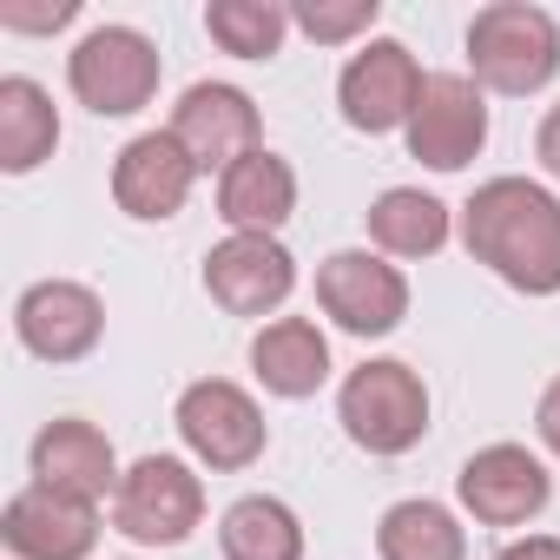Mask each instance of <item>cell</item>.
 I'll return each instance as SVG.
<instances>
[{"mask_svg": "<svg viewBox=\"0 0 560 560\" xmlns=\"http://www.w3.org/2000/svg\"><path fill=\"white\" fill-rule=\"evenodd\" d=\"M462 244L521 298H560V198L540 178L501 172L468 191Z\"/></svg>", "mask_w": 560, "mask_h": 560, "instance_id": "6da1fadb", "label": "cell"}, {"mask_svg": "<svg viewBox=\"0 0 560 560\" xmlns=\"http://www.w3.org/2000/svg\"><path fill=\"white\" fill-rule=\"evenodd\" d=\"M468 80L501 100H534L560 73V21L534 0H494L468 21Z\"/></svg>", "mask_w": 560, "mask_h": 560, "instance_id": "7a4b0ae2", "label": "cell"}, {"mask_svg": "<svg viewBox=\"0 0 560 560\" xmlns=\"http://www.w3.org/2000/svg\"><path fill=\"white\" fill-rule=\"evenodd\" d=\"M429 416H435L429 383H422V370L402 363V357H370V363H357V370L343 376V389H337V422H343V435H350L363 455H383V462L409 455V448L429 435Z\"/></svg>", "mask_w": 560, "mask_h": 560, "instance_id": "3957f363", "label": "cell"}, {"mask_svg": "<svg viewBox=\"0 0 560 560\" xmlns=\"http://www.w3.org/2000/svg\"><path fill=\"white\" fill-rule=\"evenodd\" d=\"M159 80H165V60L159 47L126 27V21H106V27H86L67 54V86L73 100L93 113V119H132L159 100Z\"/></svg>", "mask_w": 560, "mask_h": 560, "instance_id": "277c9868", "label": "cell"}, {"mask_svg": "<svg viewBox=\"0 0 560 560\" xmlns=\"http://www.w3.org/2000/svg\"><path fill=\"white\" fill-rule=\"evenodd\" d=\"M172 422H178L185 455H191L198 468H211V475H244V468H257L264 448H270V422H264L257 396H250L244 383H231V376H198V383H185Z\"/></svg>", "mask_w": 560, "mask_h": 560, "instance_id": "5b68a950", "label": "cell"}, {"mask_svg": "<svg viewBox=\"0 0 560 560\" xmlns=\"http://www.w3.org/2000/svg\"><path fill=\"white\" fill-rule=\"evenodd\" d=\"M205 521V475L185 455H139L119 475L113 527L132 547H185Z\"/></svg>", "mask_w": 560, "mask_h": 560, "instance_id": "8992f818", "label": "cell"}, {"mask_svg": "<svg viewBox=\"0 0 560 560\" xmlns=\"http://www.w3.org/2000/svg\"><path fill=\"white\" fill-rule=\"evenodd\" d=\"M317 311L337 330L363 337V343L396 337L402 317H409V277H402L396 257H383L370 244L363 250H330L317 264Z\"/></svg>", "mask_w": 560, "mask_h": 560, "instance_id": "52a82bcc", "label": "cell"}, {"mask_svg": "<svg viewBox=\"0 0 560 560\" xmlns=\"http://www.w3.org/2000/svg\"><path fill=\"white\" fill-rule=\"evenodd\" d=\"M422 86H429L422 60H416L402 40L376 34V40H363V47L343 60V73H337V113H343L350 132H370V139L409 132V119H416V106H422Z\"/></svg>", "mask_w": 560, "mask_h": 560, "instance_id": "ba28073f", "label": "cell"}, {"mask_svg": "<svg viewBox=\"0 0 560 560\" xmlns=\"http://www.w3.org/2000/svg\"><path fill=\"white\" fill-rule=\"evenodd\" d=\"M455 501L462 514H475L481 527H527L547 514L553 501V475L527 442H488L462 462L455 475Z\"/></svg>", "mask_w": 560, "mask_h": 560, "instance_id": "9c48e42d", "label": "cell"}, {"mask_svg": "<svg viewBox=\"0 0 560 560\" xmlns=\"http://www.w3.org/2000/svg\"><path fill=\"white\" fill-rule=\"evenodd\" d=\"M14 337L40 363H86L106 337V304L80 277H40L14 304Z\"/></svg>", "mask_w": 560, "mask_h": 560, "instance_id": "30bf717a", "label": "cell"}, {"mask_svg": "<svg viewBox=\"0 0 560 560\" xmlns=\"http://www.w3.org/2000/svg\"><path fill=\"white\" fill-rule=\"evenodd\" d=\"M172 139L191 152L198 172H231L237 159H250L264 145V119H257V100L231 80H198L178 93L172 106Z\"/></svg>", "mask_w": 560, "mask_h": 560, "instance_id": "8fae6325", "label": "cell"}, {"mask_svg": "<svg viewBox=\"0 0 560 560\" xmlns=\"http://www.w3.org/2000/svg\"><path fill=\"white\" fill-rule=\"evenodd\" d=\"M298 291V257L284 237H224L205 250V298L224 317H277Z\"/></svg>", "mask_w": 560, "mask_h": 560, "instance_id": "7c38bea8", "label": "cell"}, {"mask_svg": "<svg viewBox=\"0 0 560 560\" xmlns=\"http://www.w3.org/2000/svg\"><path fill=\"white\" fill-rule=\"evenodd\" d=\"M409 159L429 165V172H462L481 159L488 145V93L468 80V73H429L422 86V106L402 132Z\"/></svg>", "mask_w": 560, "mask_h": 560, "instance_id": "4fadbf2b", "label": "cell"}, {"mask_svg": "<svg viewBox=\"0 0 560 560\" xmlns=\"http://www.w3.org/2000/svg\"><path fill=\"white\" fill-rule=\"evenodd\" d=\"M0 540H8L14 560H93L100 508L27 481L21 494H8V508H0Z\"/></svg>", "mask_w": 560, "mask_h": 560, "instance_id": "5bb4252c", "label": "cell"}, {"mask_svg": "<svg viewBox=\"0 0 560 560\" xmlns=\"http://www.w3.org/2000/svg\"><path fill=\"white\" fill-rule=\"evenodd\" d=\"M198 178L205 172L191 165V152L172 139V126H159V132H139V139L119 145V159H113V205L126 218H139V224H165V218L185 211Z\"/></svg>", "mask_w": 560, "mask_h": 560, "instance_id": "9a60e30c", "label": "cell"}, {"mask_svg": "<svg viewBox=\"0 0 560 560\" xmlns=\"http://www.w3.org/2000/svg\"><path fill=\"white\" fill-rule=\"evenodd\" d=\"M27 462H34V481L40 488H60V494H73V501H113L119 494V448H113V435L100 429V422H86V416H54L40 435H34V448H27Z\"/></svg>", "mask_w": 560, "mask_h": 560, "instance_id": "2e32d148", "label": "cell"}, {"mask_svg": "<svg viewBox=\"0 0 560 560\" xmlns=\"http://www.w3.org/2000/svg\"><path fill=\"white\" fill-rule=\"evenodd\" d=\"M291 211H298V172L270 145H257L218 178V218L231 224V237H277L291 224Z\"/></svg>", "mask_w": 560, "mask_h": 560, "instance_id": "e0dca14e", "label": "cell"}, {"mask_svg": "<svg viewBox=\"0 0 560 560\" xmlns=\"http://www.w3.org/2000/svg\"><path fill=\"white\" fill-rule=\"evenodd\" d=\"M250 376L284 396V402H304L330 383V337L317 317H270L257 337H250Z\"/></svg>", "mask_w": 560, "mask_h": 560, "instance_id": "ac0fdd59", "label": "cell"}, {"mask_svg": "<svg viewBox=\"0 0 560 560\" xmlns=\"http://www.w3.org/2000/svg\"><path fill=\"white\" fill-rule=\"evenodd\" d=\"M60 152V106L40 80L8 73L0 80V172L27 178Z\"/></svg>", "mask_w": 560, "mask_h": 560, "instance_id": "d6986e66", "label": "cell"}, {"mask_svg": "<svg viewBox=\"0 0 560 560\" xmlns=\"http://www.w3.org/2000/svg\"><path fill=\"white\" fill-rule=\"evenodd\" d=\"M363 224H370V250L383 257H435L455 237V211L422 185H389L363 211Z\"/></svg>", "mask_w": 560, "mask_h": 560, "instance_id": "ffe728a7", "label": "cell"}, {"mask_svg": "<svg viewBox=\"0 0 560 560\" xmlns=\"http://www.w3.org/2000/svg\"><path fill=\"white\" fill-rule=\"evenodd\" d=\"M376 560H468V534H462V514L429 501V494H409L396 508H383L376 521Z\"/></svg>", "mask_w": 560, "mask_h": 560, "instance_id": "44dd1931", "label": "cell"}, {"mask_svg": "<svg viewBox=\"0 0 560 560\" xmlns=\"http://www.w3.org/2000/svg\"><path fill=\"white\" fill-rule=\"evenodd\" d=\"M224 560H304V521L277 494H237L218 521Z\"/></svg>", "mask_w": 560, "mask_h": 560, "instance_id": "7402d4cb", "label": "cell"}, {"mask_svg": "<svg viewBox=\"0 0 560 560\" xmlns=\"http://www.w3.org/2000/svg\"><path fill=\"white\" fill-rule=\"evenodd\" d=\"M205 34L231 60H277L298 27H291L284 0H211V8H205Z\"/></svg>", "mask_w": 560, "mask_h": 560, "instance_id": "603a6c76", "label": "cell"}, {"mask_svg": "<svg viewBox=\"0 0 560 560\" xmlns=\"http://www.w3.org/2000/svg\"><path fill=\"white\" fill-rule=\"evenodd\" d=\"M383 0H291V27L317 47H363L376 40Z\"/></svg>", "mask_w": 560, "mask_h": 560, "instance_id": "cb8c5ba5", "label": "cell"}, {"mask_svg": "<svg viewBox=\"0 0 560 560\" xmlns=\"http://www.w3.org/2000/svg\"><path fill=\"white\" fill-rule=\"evenodd\" d=\"M80 21V0H0V27L8 34H60Z\"/></svg>", "mask_w": 560, "mask_h": 560, "instance_id": "d4e9b609", "label": "cell"}, {"mask_svg": "<svg viewBox=\"0 0 560 560\" xmlns=\"http://www.w3.org/2000/svg\"><path fill=\"white\" fill-rule=\"evenodd\" d=\"M534 159H540V172L560 185V100L540 113V126H534Z\"/></svg>", "mask_w": 560, "mask_h": 560, "instance_id": "484cf974", "label": "cell"}, {"mask_svg": "<svg viewBox=\"0 0 560 560\" xmlns=\"http://www.w3.org/2000/svg\"><path fill=\"white\" fill-rule=\"evenodd\" d=\"M534 435H540V448L560 462V376L540 389V402H534Z\"/></svg>", "mask_w": 560, "mask_h": 560, "instance_id": "4316f807", "label": "cell"}, {"mask_svg": "<svg viewBox=\"0 0 560 560\" xmlns=\"http://www.w3.org/2000/svg\"><path fill=\"white\" fill-rule=\"evenodd\" d=\"M494 560H560V534H521V540H508Z\"/></svg>", "mask_w": 560, "mask_h": 560, "instance_id": "83f0119b", "label": "cell"}]
</instances>
